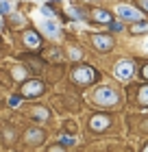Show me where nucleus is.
<instances>
[{
  "instance_id": "393cba45",
  "label": "nucleus",
  "mask_w": 148,
  "mask_h": 152,
  "mask_svg": "<svg viewBox=\"0 0 148 152\" xmlns=\"http://www.w3.org/2000/svg\"><path fill=\"white\" fill-rule=\"evenodd\" d=\"M50 152H63V150H61V148H52Z\"/></svg>"
},
{
  "instance_id": "f8f14e48",
  "label": "nucleus",
  "mask_w": 148,
  "mask_h": 152,
  "mask_svg": "<svg viewBox=\"0 0 148 152\" xmlns=\"http://www.w3.org/2000/svg\"><path fill=\"white\" fill-rule=\"evenodd\" d=\"M33 117H37V120H48V111H46L44 107H37L33 111Z\"/></svg>"
},
{
  "instance_id": "b1692460",
  "label": "nucleus",
  "mask_w": 148,
  "mask_h": 152,
  "mask_svg": "<svg viewBox=\"0 0 148 152\" xmlns=\"http://www.w3.org/2000/svg\"><path fill=\"white\" fill-rule=\"evenodd\" d=\"M139 4H142V7H144V9L148 11V0H139Z\"/></svg>"
},
{
  "instance_id": "aec40b11",
  "label": "nucleus",
  "mask_w": 148,
  "mask_h": 152,
  "mask_svg": "<svg viewBox=\"0 0 148 152\" xmlns=\"http://www.w3.org/2000/svg\"><path fill=\"white\" fill-rule=\"evenodd\" d=\"M41 13H44V15H48V18H52V15H54V11L50 9V7H41Z\"/></svg>"
},
{
  "instance_id": "4be33fe9",
  "label": "nucleus",
  "mask_w": 148,
  "mask_h": 152,
  "mask_svg": "<svg viewBox=\"0 0 148 152\" xmlns=\"http://www.w3.org/2000/svg\"><path fill=\"white\" fill-rule=\"evenodd\" d=\"M111 28H113V31H122V24H120V22H113V24H111Z\"/></svg>"
},
{
  "instance_id": "4468645a",
  "label": "nucleus",
  "mask_w": 148,
  "mask_h": 152,
  "mask_svg": "<svg viewBox=\"0 0 148 152\" xmlns=\"http://www.w3.org/2000/svg\"><path fill=\"white\" fill-rule=\"evenodd\" d=\"M144 31H148V24H135L133 26V33H144Z\"/></svg>"
},
{
  "instance_id": "2eb2a0df",
  "label": "nucleus",
  "mask_w": 148,
  "mask_h": 152,
  "mask_svg": "<svg viewBox=\"0 0 148 152\" xmlns=\"http://www.w3.org/2000/svg\"><path fill=\"white\" fill-rule=\"evenodd\" d=\"M70 54H72V57H70V59H81V50H79V48H70Z\"/></svg>"
},
{
  "instance_id": "412c9836",
  "label": "nucleus",
  "mask_w": 148,
  "mask_h": 152,
  "mask_svg": "<svg viewBox=\"0 0 148 152\" xmlns=\"http://www.w3.org/2000/svg\"><path fill=\"white\" fill-rule=\"evenodd\" d=\"M72 15H74L76 20H83V18H85V13H83V11H79V9H72Z\"/></svg>"
},
{
  "instance_id": "9d476101",
  "label": "nucleus",
  "mask_w": 148,
  "mask_h": 152,
  "mask_svg": "<svg viewBox=\"0 0 148 152\" xmlns=\"http://www.w3.org/2000/svg\"><path fill=\"white\" fill-rule=\"evenodd\" d=\"M41 28H44V33H48L50 37H57V35H59V28H57V24H54L52 20H46V22H41Z\"/></svg>"
},
{
  "instance_id": "6ab92c4d",
  "label": "nucleus",
  "mask_w": 148,
  "mask_h": 152,
  "mask_svg": "<svg viewBox=\"0 0 148 152\" xmlns=\"http://www.w3.org/2000/svg\"><path fill=\"white\" fill-rule=\"evenodd\" d=\"M0 13H11V4H7V2H0Z\"/></svg>"
},
{
  "instance_id": "7ed1b4c3",
  "label": "nucleus",
  "mask_w": 148,
  "mask_h": 152,
  "mask_svg": "<svg viewBox=\"0 0 148 152\" xmlns=\"http://www.w3.org/2000/svg\"><path fill=\"white\" fill-rule=\"evenodd\" d=\"M133 72H135V65H133V61H129V59L120 61L116 65V78H120V80H129L133 76Z\"/></svg>"
},
{
  "instance_id": "0eeeda50",
  "label": "nucleus",
  "mask_w": 148,
  "mask_h": 152,
  "mask_svg": "<svg viewBox=\"0 0 148 152\" xmlns=\"http://www.w3.org/2000/svg\"><path fill=\"white\" fill-rule=\"evenodd\" d=\"M24 139H26V143H41V141H44V130L31 128V130H26Z\"/></svg>"
},
{
  "instance_id": "dca6fc26",
  "label": "nucleus",
  "mask_w": 148,
  "mask_h": 152,
  "mask_svg": "<svg viewBox=\"0 0 148 152\" xmlns=\"http://www.w3.org/2000/svg\"><path fill=\"white\" fill-rule=\"evenodd\" d=\"M20 100H22V96H11V98H9V104H11V107H18Z\"/></svg>"
},
{
  "instance_id": "f03ea898",
  "label": "nucleus",
  "mask_w": 148,
  "mask_h": 152,
  "mask_svg": "<svg viewBox=\"0 0 148 152\" xmlns=\"http://www.w3.org/2000/svg\"><path fill=\"white\" fill-rule=\"evenodd\" d=\"M96 70L94 67H87V65H83V67H76V70L72 72V78L74 83H79V85H89V83H94L96 80Z\"/></svg>"
},
{
  "instance_id": "423d86ee",
  "label": "nucleus",
  "mask_w": 148,
  "mask_h": 152,
  "mask_svg": "<svg viewBox=\"0 0 148 152\" xmlns=\"http://www.w3.org/2000/svg\"><path fill=\"white\" fill-rule=\"evenodd\" d=\"M118 15H120V18H124V20H139V18H142V11L120 4V7H118Z\"/></svg>"
},
{
  "instance_id": "bb28decb",
  "label": "nucleus",
  "mask_w": 148,
  "mask_h": 152,
  "mask_svg": "<svg viewBox=\"0 0 148 152\" xmlns=\"http://www.w3.org/2000/svg\"><path fill=\"white\" fill-rule=\"evenodd\" d=\"M144 48H146V50H148V41H146V44H144Z\"/></svg>"
},
{
  "instance_id": "9b49d317",
  "label": "nucleus",
  "mask_w": 148,
  "mask_h": 152,
  "mask_svg": "<svg viewBox=\"0 0 148 152\" xmlns=\"http://www.w3.org/2000/svg\"><path fill=\"white\" fill-rule=\"evenodd\" d=\"M24 44H26V46H31V48H37V46H39V37H37V33H33V31L24 33Z\"/></svg>"
},
{
  "instance_id": "a878e982",
  "label": "nucleus",
  "mask_w": 148,
  "mask_h": 152,
  "mask_svg": "<svg viewBox=\"0 0 148 152\" xmlns=\"http://www.w3.org/2000/svg\"><path fill=\"white\" fill-rule=\"evenodd\" d=\"M142 152H148V143H146V148H144V150H142Z\"/></svg>"
},
{
  "instance_id": "1a4fd4ad",
  "label": "nucleus",
  "mask_w": 148,
  "mask_h": 152,
  "mask_svg": "<svg viewBox=\"0 0 148 152\" xmlns=\"http://www.w3.org/2000/svg\"><path fill=\"white\" fill-rule=\"evenodd\" d=\"M91 15H94V20H96V22H100V24H109L111 22V13L105 11V9H96Z\"/></svg>"
},
{
  "instance_id": "f3484780",
  "label": "nucleus",
  "mask_w": 148,
  "mask_h": 152,
  "mask_svg": "<svg viewBox=\"0 0 148 152\" xmlns=\"http://www.w3.org/2000/svg\"><path fill=\"white\" fill-rule=\"evenodd\" d=\"M13 76H15L18 80H22L24 78V70H22V67H15V70H13Z\"/></svg>"
},
{
  "instance_id": "6e6552de",
  "label": "nucleus",
  "mask_w": 148,
  "mask_h": 152,
  "mask_svg": "<svg viewBox=\"0 0 148 152\" xmlns=\"http://www.w3.org/2000/svg\"><path fill=\"white\" fill-rule=\"evenodd\" d=\"M89 126L94 130H105L109 126V117L107 115H94V117H91V122H89Z\"/></svg>"
},
{
  "instance_id": "ddd939ff",
  "label": "nucleus",
  "mask_w": 148,
  "mask_h": 152,
  "mask_svg": "<svg viewBox=\"0 0 148 152\" xmlns=\"http://www.w3.org/2000/svg\"><path fill=\"white\" fill-rule=\"evenodd\" d=\"M139 102L148 107V87H142V89H139Z\"/></svg>"
},
{
  "instance_id": "a211bd4d",
  "label": "nucleus",
  "mask_w": 148,
  "mask_h": 152,
  "mask_svg": "<svg viewBox=\"0 0 148 152\" xmlns=\"http://www.w3.org/2000/svg\"><path fill=\"white\" fill-rule=\"evenodd\" d=\"M61 143H63V146H72V143H74V139H72V137H66V135H61Z\"/></svg>"
},
{
  "instance_id": "5701e85b",
  "label": "nucleus",
  "mask_w": 148,
  "mask_h": 152,
  "mask_svg": "<svg viewBox=\"0 0 148 152\" xmlns=\"http://www.w3.org/2000/svg\"><path fill=\"white\" fill-rule=\"evenodd\" d=\"M142 76H144V78H148V65H144V70H142Z\"/></svg>"
},
{
  "instance_id": "f257e3e1",
  "label": "nucleus",
  "mask_w": 148,
  "mask_h": 152,
  "mask_svg": "<svg viewBox=\"0 0 148 152\" xmlns=\"http://www.w3.org/2000/svg\"><path fill=\"white\" fill-rule=\"evenodd\" d=\"M94 102H98V104L102 107H109V104H116L118 102V91L111 87H100L94 91Z\"/></svg>"
},
{
  "instance_id": "39448f33",
  "label": "nucleus",
  "mask_w": 148,
  "mask_h": 152,
  "mask_svg": "<svg viewBox=\"0 0 148 152\" xmlns=\"http://www.w3.org/2000/svg\"><path fill=\"white\" fill-rule=\"evenodd\" d=\"M91 41H94V46L98 48V50H111V46H113V39H111L109 35H94Z\"/></svg>"
},
{
  "instance_id": "20e7f679",
  "label": "nucleus",
  "mask_w": 148,
  "mask_h": 152,
  "mask_svg": "<svg viewBox=\"0 0 148 152\" xmlns=\"http://www.w3.org/2000/svg\"><path fill=\"white\" fill-rule=\"evenodd\" d=\"M41 91H44V83L31 80L22 87V98H37V96H41Z\"/></svg>"
}]
</instances>
